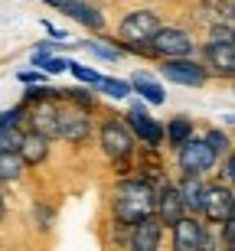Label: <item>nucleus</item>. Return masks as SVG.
Returning <instances> with one entry per match:
<instances>
[{
	"instance_id": "obj_1",
	"label": "nucleus",
	"mask_w": 235,
	"mask_h": 251,
	"mask_svg": "<svg viewBox=\"0 0 235 251\" xmlns=\"http://www.w3.org/2000/svg\"><path fill=\"white\" fill-rule=\"evenodd\" d=\"M154 199H157V186L141 173L131 176H118V186L111 193V219L118 225H134L144 215H154Z\"/></svg>"
},
{
	"instance_id": "obj_2",
	"label": "nucleus",
	"mask_w": 235,
	"mask_h": 251,
	"mask_svg": "<svg viewBox=\"0 0 235 251\" xmlns=\"http://www.w3.org/2000/svg\"><path fill=\"white\" fill-rule=\"evenodd\" d=\"M199 59L209 69V75H222V78H232L235 75V33L232 23H209V39L199 43Z\"/></svg>"
},
{
	"instance_id": "obj_3",
	"label": "nucleus",
	"mask_w": 235,
	"mask_h": 251,
	"mask_svg": "<svg viewBox=\"0 0 235 251\" xmlns=\"http://www.w3.org/2000/svg\"><path fill=\"white\" fill-rule=\"evenodd\" d=\"M160 78H167L173 85H183V88H203L209 85V69L203 65L199 56H170V59H157Z\"/></svg>"
},
{
	"instance_id": "obj_4",
	"label": "nucleus",
	"mask_w": 235,
	"mask_h": 251,
	"mask_svg": "<svg viewBox=\"0 0 235 251\" xmlns=\"http://www.w3.org/2000/svg\"><path fill=\"white\" fill-rule=\"evenodd\" d=\"M98 147L108 160H121V157H134L137 153V140H134L131 127L124 124L121 114H108L98 127Z\"/></svg>"
},
{
	"instance_id": "obj_5",
	"label": "nucleus",
	"mask_w": 235,
	"mask_h": 251,
	"mask_svg": "<svg viewBox=\"0 0 235 251\" xmlns=\"http://www.w3.org/2000/svg\"><path fill=\"white\" fill-rule=\"evenodd\" d=\"M121 118H124V124L131 127L134 140H141L147 150L163 147V121H157V118L147 111V101H131Z\"/></svg>"
},
{
	"instance_id": "obj_6",
	"label": "nucleus",
	"mask_w": 235,
	"mask_h": 251,
	"mask_svg": "<svg viewBox=\"0 0 235 251\" xmlns=\"http://www.w3.org/2000/svg\"><path fill=\"white\" fill-rule=\"evenodd\" d=\"M95 130V121H92V111H85L72 101H59V137L56 140H66L72 147H82L88 144Z\"/></svg>"
},
{
	"instance_id": "obj_7",
	"label": "nucleus",
	"mask_w": 235,
	"mask_h": 251,
	"mask_svg": "<svg viewBox=\"0 0 235 251\" xmlns=\"http://www.w3.org/2000/svg\"><path fill=\"white\" fill-rule=\"evenodd\" d=\"M151 49L157 52V59H170V56H196V36L183 26H160L151 39Z\"/></svg>"
},
{
	"instance_id": "obj_8",
	"label": "nucleus",
	"mask_w": 235,
	"mask_h": 251,
	"mask_svg": "<svg viewBox=\"0 0 235 251\" xmlns=\"http://www.w3.org/2000/svg\"><path fill=\"white\" fill-rule=\"evenodd\" d=\"M235 215V193L232 183H206L203 205H199V219L206 225H219L222 219Z\"/></svg>"
},
{
	"instance_id": "obj_9",
	"label": "nucleus",
	"mask_w": 235,
	"mask_h": 251,
	"mask_svg": "<svg viewBox=\"0 0 235 251\" xmlns=\"http://www.w3.org/2000/svg\"><path fill=\"white\" fill-rule=\"evenodd\" d=\"M177 167H180V173H199V176H206L209 170H216V153L209 150V144L203 137H193L186 140V144H180L177 150Z\"/></svg>"
},
{
	"instance_id": "obj_10",
	"label": "nucleus",
	"mask_w": 235,
	"mask_h": 251,
	"mask_svg": "<svg viewBox=\"0 0 235 251\" xmlns=\"http://www.w3.org/2000/svg\"><path fill=\"white\" fill-rule=\"evenodd\" d=\"M23 121H26V130H36L43 137L56 140L59 137V98H56V92L39 98V101H29Z\"/></svg>"
},
{
	"instance_id": "obj_11",
	"label": "nucleus",
	"mask_w": 235,
	"mask_h": 251,
	"mask_svg": "<svg viewBox=\"0 0 235 251\" xmlns=\"http://www.w3.org/2000/svg\"><path fill=\"white\" fill-rule=\"evenodd\" d=\"M163 26L157 10H131L128 17H121V26H118V36L131 39V43H147V39Z\"/></svg>"
},
{
	"instance_id": "obj_12",
	"label": "nucleus",
	"mask_w": 235,
	"mask_h": 251,
	"mask_svg": "<svg viewBox=\"0 0 235 251\" xmlns=\"http://www.w3.org/2000/svg\"><path fill=\"white\" fill-rule=\"evenodd\" d=\"M124 245L131 251H157L163 245V225H160V219L157 215H144L141 222L128 225Z\"/></svg>"
},
{
	"instance_id": "obj_13",
	"label": "nucleus",
	"mask_w": 235,
	"mask_h": 251,
	"mask_svg": "<svg viewBox=\"0 0 235 251\" xmlns=\"http://www.w3.org/2000/svg\"><path fill=\"white\" fill-rule=\"evenodd\" d=\"M203 232H206V222H203L199 215L186 212L170 225V245H173V251H199Z\"/></svg>"
},
{
	"instance_id": "obj_14",
	"label": "nucleus",
	"mask_w": 235,
	"mask_h": 251,
	"mask_svg": "<svg viewBox=\"0 0 235 251\" xmlns=\"http://www.w3.org/2000/svg\"><path fill=\"white\" fill-rule=\"evenodd\" d=\"M154 215L160 219V225H163V228H170L180 215H186V209H183V202H180V193H177V183H173V179H160V183H157Z\"/></svg>"
},
{
	"instance_id": "obj_15",
	"label": "nucleus",
	"mask_w": 235,
	"mask_h": 251,
	"mask_svg": "<svg viewBox=\"0 0 235 251\" xmlns=\"http://www.w3.org/2000/svg\"><path fill=\"white\" fill-rule=\"evenodd\" d=\"M56 10L62 17L76 20L78 26H85L88 33H102L104 29V13L95 7V3H88V0H62Z\"/></svg>"
},
{
	"instance_id": "obj_16",
	"label": "nucleus",
	"mask_w": 235,
	"mask_h": 251,
	"mask_svg": "<svg viewBox=\"0 0 235 251\" xmlns=\"http://www.w3.org/2000/svg\"><path fill=\"white\" fill-rule=\"evenodd\" d=\"M49 144H52V140L43 137V134H36V130H23L17 153L23 157V163H26V167H39V163H46L49 153H52V147H49Z\"/></svg>"
},
{
	"instance_id": "obj_17",
	"label": "nucleus",
	"mask_w": 235,
	"mask_h": 251,
	"mask_svg": "<svg viewBox=\"0 0 235 251\" xmlns=\"http://www.w3.org/2000/svg\"><path fill=\"white\" fill-rule=\"evenodd\" d=\"M177 193H180V202L189 215H199V205H203V193H206V179L199 173H183L177 183Z\"/></svg>"
},
{
	"instance_id": "obj_18",
	"label": "nucleus",
	"mask_w": 235,
	"mask_h": 251,
	"mask_svg": "<svg viewBox=\"0 0 235 251\" xmlns=\"http://www.w3.org/2000/svg\"><path fill=\"white\" fill-rule=\"evenodd\" d=\"M128 82H131V95H141V101H147V104H163L167 101V88H163L151 72H134Z\"/></svg>"
},
{
	"instance_id": "obj_19",
	"label": "nucleus",
	"mask_w": 235,
	"mask_h": 251,
	"mask_svg": "<svg viewBox=\"0 0 235 251\" xmlns=\"http://www.w3.org/2000/svg\"><path fill=\"white\" fill-rule=\"evenodd\" d=\"M193 134H196V121H193L189 114H173V118L163 124V144H167L170 150H177L180 144H186Z\"/></svg>"
},
{
	"instance_id": "obj_20",
	"label": "nucleus",
	"mask_w": 235,
	"mask_h": 251,
	"mask_svg": "<svg viewBox=\"0 0 235 251\" xmlns=\"http://www.w3.org/2000/svg\"><path fill=\"white\" fill-rule=\"evenodd\" d=\"M26 173V163L17 150H0V183H17Z\"/></svg>"
},
{
	"instance_id": "obj_21",
	"label": "nucleus",
	"mask_w": 235,
	"mask_h": 251,
	"mask_svg": "<svg viewBox=\"0 0 235 251\" xmlns=\"http://www.w3.org/2000/svg\"><path fill=\"white\" fill-rule=\"evenodd\" d=\"M78 46H85L88 52H92V56L104 59V62H121V59H124V52L114 46L108 36H102V39H85V43H78Z\"/></svg>"
},
{
	"instance_id": "obj_22",
	"label": "nucleus",
	"mask_w": 235,
	"mask_h": 251,
	"mask_svg": "<svg viewBox=\"0 0 235 251\" xmlns=\"http://www.w3.org/2000/svg\"><path fill=\"white\" fill-rule=\"evenodd\" d=\"M56 98L59 101H72V104H78V108H85V111H95V108H98V98H95L92 85H88V88H59Z\"/></svg>"
},
{
	"instance_id": "obj_23",
	"label": "nucleus",
	"mask_w": 235,
	"mask_h": 251,
	"mask_svg": "<svg viewBox=\"0 0 235 251\" xmlns=\"http://www.w3.org/2000/svg\"><path fill=\"white\" fill-rule=\"evenodd\" d=\"M203 140L209 144V150L216 153V157H222V153H229L232 150V137H229V130L222 127H206V134H203Z\"/></svg>"
},
{
	"instance_id": "obj_24",
	"label": "nucleus",
	"mask_w": 235,
	"mask_h": 251,
	"mask_svg": "<svg viewBox=\"0 0 235 251\" xmlns=\"http://www.w3.org/2000/svg\"><path fill=\"white\" fill-rule=\"evenodd\" d=\"M98 92L108 95V98H114V101H121V98H128V95H131V82H124V78H104V75H102Z\"/></svg>"
},
{
	"instance_id": "obj_25",
	"label": "nucleus",
	"mask_w": 235,
	"mask_h": 251,
	"mask_svg": "<svg viewBox=\"0 0 235 251\" xmlns=\"http://www.w3.org/2000/svg\"><path fill=\"white\" fill-rule=\"evenodd\" d=\"M66 72H72L82 85H92V88H98V82H102V75L95 72L92 65H82V62H76V59H69V69H66Z\"/></svg>"
},
{
	"instance_id": "obj_26",
	"label": "nucleus",
	"mask_w": 235,
	"mask_h": 251,
	"mask_svg": "<svg viewBox=\"0 0 235 251\" xmlns=\"http://www.w3.org/2000/svg\"><path fill=\"white\" fill-rule=\"evenodd\" d=\"M33 222H36L39 228H52V225H56V209L46 205V202H36L33 205Z\"/></svg>"
},
{
	"instance_id": "obj_27",
	"label": "nucleus",
	"mask_w": 235,
	"mask_h": 251,
	"mask_svg": "<svg viewBox=\"0 0 235 251\" xmlns=\"http://www.w3.org/2000/svg\"><path fill=\"white\" fill-rule=\"evenodd\" d=\"M23 130L13 127V124H0V150H17Z\"/></svg>"
},
{
	"instance_id": "obj_28",
	"label": "nucleus",
	"mask_w": 235,
	"mask_h": 251,
	"mask_svg": "<svg viewBox=\"0 0 235 251\" xmlns=\"http://www.w3.org/2000/svg\"><path fill=\"white\" fill-rule=\"evenodd\" d=\"M39 69H43L46 75H62V72L69 69V59H62V56H52V52H49V56L43 59V62H39Z\"/></svg>"
},
{
	"instance_id": "obj_29",
	"label": "nucleus",
	"mask_w": 235,
	"mask_h": 251,
	"mask_svg": "<svg viewBox=\"0 0 235 251\" xmlns=\"http://www.w3.org/2000/svg\"><path fill=\"white\" fill-rule=\"evenodd\" d=\"M56 88H49L46 82H33V85H26V92H23V104H29V101H39V98H46V95H52Z\"/></svg>"
},
{
	"instance_id": "obj_30",
	"label": "nucleus",
	"mask_w": 235,
	"mask_h": 251,
	"mask_svg": "<svg viewBox=\"0 0 235 251\" xmlns=\"http://www.w3.org/2000/svg\"><path fill=\"white\" fill-rule=\"evenodd\" d=\"M219 232H222V248L232 251L235 248V215H229V219L219 222Z\"/></svg>"
},
{
	"instance_id": "obj_31",
	"label": "nucleus",
	"mask_w": 235,
	"mask_h": 251,
	"mask_svg": "<svg viewBox=\"0 0 235 251\" xmlns=\"http://www.w3.org/2000/svg\"><path fill=\"white\" fill-rule=\"evenodd\" d=\"M26 118V104L20 101L17 108H10V111H3L0 114V124H13V127H20V121Z\"/></svg>"
},
{
	"instance_id": "obj_32",
	"label": "nucleus",
	"mask_w": 235,
	"mask_h": 251,
	"mask_svg": "<svg viewBox=\"0 0 235 251\" xmlns=\"http://www.w3.org/2000/svg\"><path fill=\"white\" fill-rule=\"evenodd\" d=\"M216 167L222 170V183H232V179H235V163H232V150H229V153H222V157L216 160Z\"/></svg>"
},
{
	"instance_id": "obj_33",
	"label": "nucleus",
	"mask_w": 235,
	"mask_h": 251,
	"mask_svg": "<svg viewBox=\"0 0 235 251\" xmlns=\"http://www.w3.org/2000/svg\"><path fill=\"white\" fill-rule=\"evenodd\" d=\"M216 17L222 23H232L235 20V0H216Z\"/></svg>"
},
{
	"instance_id": "obj_34",
	"label": "nucleus",
	"mask_w": 235,
	"mask_h": 251,
	"mask_svg": "<svg viewBox=\"0 0 235 251\" xmlns=\"http://www.w3.org/2000/svg\"><path fill=\"white\" fill-rule=\"evenodd\" d=\"M17 78H20V85H33V82H46V72H43V69H26V72H20Z\"/></svg>"
},
{
	"instance_id": "obj_35",
	"label": "nucleus",
	"mask_w": 235,
	"mask_h": 251,
	"mask_svg": "<svg viewBox=\"0 0 235 251\" xmlns=\"http://www.w3.org/2000/svg\"><path fill=\"white\" fill-rule=\"evenodd\" d=\"M43 29H46V33H49V39H52V43H66V29L52 26L49 20H43Z\"/></svg>"
},
{
	"instance_id": "obj_36",
	"label": "nucleus",
	"mask_w": 235,
	"mask_h": 251,
	"mask_svg": "<svg viewBox=\"0 0 235 251\" xmlns=\"http://www.w3.org/2000/svg\"><path fill=\"white\" fill-rule=\"evenodd\" d=\"M232 124H235V118H232V111H229V114H222V127H226V130H232Z\"/></svg>"
},
{
	"instance_id": "obj_37",
	"label": "nucleus",
	"mask_w": 235,
	"mask_h": 251,
	"mask_svg": "<svg viewBox=\"0 0 235 251\" xmlns=\"http://www.w3.org/2000/svg\"><path fill=\"white\" fill-rule=\"evenodd\" d=\"M7 219V199H3V193H0V222Z\"/></svg>"
},
{
	"instance_id": "obj_38",
	"label": "nucleus",
	"mask_w": 235,
	"mask_h": 251,
	"mask_svg": "<svg viewBox=\"0 0 235 251\" xmlns=\"http://www.w3.org/2000/svg\"><path fill=\"white\" fill-rule=\"evenodd\" d=\"M43 3H46V7H52V10H56L59 3H62V0H43Z\"/></svg>"
}]
</instances>
